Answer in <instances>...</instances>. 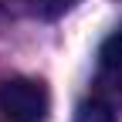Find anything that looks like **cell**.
Listing matches in <instances>:
<instances>
[{
  "label": "cell",
  "instance_id": "6da1fadb",
  "mask_svg": "<svg viewBox=\"0 0 122 122\" xmlns=\"http://www.w3.org/2000/svg\"><path fill=\"white\" fill-rule=\"evenodd\" d=\"M51 112V95L37 78H7L0 85V115L7 122H44Z\"/></svg>",
  "mask_w": 122,
  "mask_h": 122
},
{
  "label": "cell",
  "instance_id": "7a4b0ae2",
  "mask_svg": "<svg viewBox=\"0 0 122 122\" xmlns=\"http://www.w3.org/2000/svg\"><path fill=\"white\" fill-rule=\"evenodd\" d=\"M98 65H102V71H109V75H122V24L102 41Z\"/></svg>",
  "mask_w": 122,
  "mask_h": 122
},
{
  "label": "cell",
  "instance_id": "3957f363",
  "mask_svg": "<svg viewBox=\"0 0 122 122\" xmlns=\"http://www.w3.org/2000/svg\"><path fill=\"white\" fill-rule=\"evenodd\" d=\"M75 4H78V0H27L30 14L41 17V20H54V17H61V14H68Z\"/></svg>",
  "mask_w": 122,
  "mask_h": 122
},
{
  "label": "cell",
  "instance_id": "277c9868",
  "mask_svg": "<svg viewBox=\"0 0 122 122\" xmlns=\"http://www.w3.org/2000/svg\"><path fill=\"white\" fill-rule=\"evenodd\" d=\"M75 122H112V109L105 105L102 98H92V102H81Z\"/></svg>",
  "mask_w": 122,
  "mask_h": 122
}]
</instances>
